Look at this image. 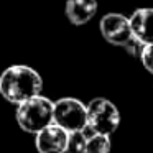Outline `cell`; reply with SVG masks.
Segmentation results:
<instances>
[{"label": "cell", "instance_id": "obj_1", "mask_svg": "<svg viewBox=\"0 0 153 153\" xmlns=\"http://www.w3.org/2000/svg\"><path fill=\"white\" fill-rule=\"evenodd\" d=\"M43 79L33 68L25 64H13L0 74V94L10 104L20 105L22 102L40 96Z\"/></svg>", "mask_w": 153, "mask_h": 153}, {"label": "cell", "instance_id": "obj_2", "mask_svg": "<svg viewBox=\"0 0 153 153\" xmlns=\"http://www.w3.org/2000/svg\"><path fill=\"white\" fill-rule=\"evenodd\" d=\"M17 123L27 133H40L54 122V102L45 96H35L17 105Z\"/></svg>", "mask_w": 153, "mask_h": 153}, {"label": "cell", "instance_id": "obj_3", "mask_svg": "<svg viewBox=\"0 0 153 153\" xmlns=\"http://www.w3.org/2000/svg\"><path fill=\"white\" fill-rule=\"evenodd\" d=\"M120 123V112L105 97H96L87 104V128L92 133L112 135Z\"/></svg>", "mask_w": 153, "mask_h": 153}, {"label": "cell", "instance_id": "obj_4", "mask_svg": "<svg viewBox=\"0 0 153 153\" xmlns=\"http://www.w3.org/2000/svg\"><path fill=\"white\" fill-rule=\"evenodd\" d=\"M68 132L87 128V105L76 97H63L54 102V122Z\"/></svg>", "mask_w": 153, "mask_h": 153}, {"label": "cell", "instance_id": "obj_5", "mask_svg": "<svg viewBox=\"0 0 153 153\" xmlns=\"http://www.w3.org/2000/svg\"><path fill=\"white\" fill-rule=\"evenodd\" d=\"M99 30L102 38L109 45L114 46H125L130 40L133 38L132 25H130V18L117 12H110L105 13L99 22Z\"/></svg>", "mask_w": 153, "mask_h": 153}, {"label": "cell", "instance_id": "obj_6", "mask_svg": "<svg viewBox=\"0 0 153 153\" xmlns=\"http://www.w3.org/2000/svg\"><path fill=\"white\" fill-rule=\"evenodd\" d=\"M68 138H69L68 130L56 123H51L40 133H36L35 146L38 153H66Z\"/></svg>", "mask_w": 153, "mask_h": 153}, {"label": "cell", "instance_id": "obj_7", "mask_svg": "<svg viewBox=\"0 0 153 153\" xmlns=\"http://www.w3.org/2000/svg\"><path fill=\"white\" fill-rule=\"evenodd\" d=\"M133 36L143 45H153V8H137L130 17Z\"/></svg>", "mask_w": 153, "mask_h": 153}, {"label": "cell", "instance_id": "obj_8", "mask_svg": "<svg viewBox=\"0 0 153 153\" xmlns=\"http://www.w3.org/2000/svg\"><path fill=\"white\" fill-rule=\"evenodd\" d=\"M97 0H66L64 13L71 23L79 27L92 20L97 13Z\"/></svg>", "mask_w": 153, "mask_h": 153}, {"label": "cell", "instance_id": "obj_9", "mask_svg": "<svg viewBox=\"0 0 153 153\" xmlns=\"http://www.w3.org/2000/svg\"><path fill=\"white\" fill-rule=\"evenodd\" d=\"M110 137L102 133H92L87 138V150L86 153H110Z\"/></svg>", "mask_w": 153, "mask_h": 153}, {"label": "cell", "instance_id": "obj_10", "mask_svg": "<svg viewBox=\"0 0 153 153\" xmlns=\"http://www.w3.org/2000/svg\"><path fill=\"white\" fill-rule=\"evenodd\" d=\"M87 138L84 130L81 132H71L68 138V148L66 153H86L87 150Z\"/></svg>", "mask_w": 153, "mask_h": 153}, {"label": "cell", "instance_id": "obj_11", "mask_svg": "<svg viewBox=\"0 0 153 153\" xmlns=\"http://www.w3.org/2000/svg\"><path fill=\"white\" fill-rule=\"evenodd\" d=\"M143 68L148 71L150 74H153V45H145L142 51V56H140Z\"/></svg>", "mask_w": 153, "mask_h": 153}, {"label": "cell", "instance_id": "obj_12", "mask_svg": "<svg viewBox=\"0 0 153 153\" xmlns=\"http://www.w3.org/2000/svg\"><path fill=\"white\" fill-rule=\"evenodd\" d=\"M143 48H145V45H143L142 41H138L135 36H133L132 40H130L128 43H127L125 46H123V50H125L127 53L130 54V56H133V58H140V56H142Z\"/></svg>", "mask_w": 153, "mask_h": 153}]
</instances>
